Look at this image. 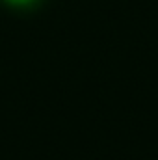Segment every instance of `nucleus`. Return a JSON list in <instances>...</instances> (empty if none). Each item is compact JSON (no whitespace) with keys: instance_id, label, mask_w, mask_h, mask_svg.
Returning <instances> with one entry per match:
<instances>
[{"instance_id":"obj_1","label":"nucleus","mask_w":158,"mask_h":160,"mask_svg":"<svg viewBox=\"0 0 158 160\" xmlns=\"http://www.w3.org/2000/svg\"><path fill=\"white\" fill-rule=\"evenodd\" d=\"M4 2H7L9 6H17V8H24V6H30V4H34L36 0H4Z\"/></svg>"}]
</instances>
